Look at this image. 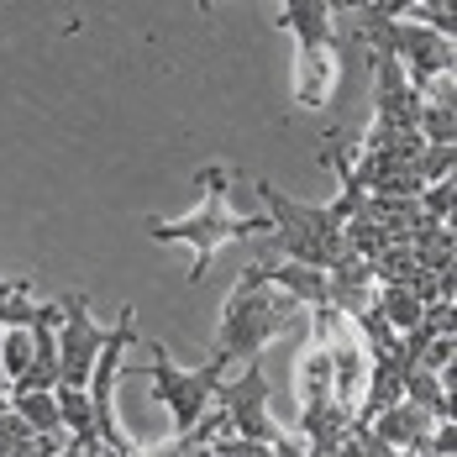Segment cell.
Listing matches in <instances>:
<instances>
[{"label":"cell","instance_id":"obj_1","mask_svg":"<svg viewBox=\"0 0 457 457\" xmlns=\"http://www.w3.org/2000/svg\"><path fill=\"white\" fill-rule=\"evenodd\" d=\"M200 205L189 216H147V237L163 242V247H189L195 253V269H189V284H200L211 258L227 247V242H242V237H269V216H242L231 205V169L227 163H205L200 174Z\"/></svg>","mask_w":457,"mask_h":457},{"label":"cell","instance_id":"obj_2","mask_svg":"<svg viewBox=\"0 0 457 457\" xmlns=\"http://www.w3.org/2000/svg\"><path fill=\"white\" fill-rule=\"evenodd\" d=\"M300 316V305L289 300V295H278L269 278L258 274L253 263L242 269V278L231 284V295L221 300V320H216V353L221 358H242V363H253V358H263V347L274 342L278 331H289Z\"/></svg>","mask_w":457,"mask_h":457},{"label":"cell","instance_id":"obj_3","mask_svg":"<svg viewBox=\"0 0 457 457\" xmlns=\"http://www.w3.org/2000/svg\"><path fill=\"white\" fill-rule=\"evenodd\" d=\"M258 200H263V216H269V237L278 242V258L284 263H305V269H331L347 242V216L337 205H305V200H289L278 195L269 179H253Z\"/></svg>","mask_w":457,"mask_h":457},{"label":"cell","instance_id":"obj_4","mask_svg":"<svg viewBox=\"0 0 457 457\" xmlns=\"http://www.w3.org/2000/svg\"><path fill=\"white\" fill-rule=\"evenodd\" d=\"M227 373L231 358H221V353H211L200 368H179L163 342H153V363L142 368V378L153 384V400L169 405V415H174V436L195 431L205 420V411L216 405V389L227 384Z\"/></svg>","mask_w":457,"mask_h":457},{"label":"cell","instance_id":"obj_5","mask_svg":"<svg viewBox=\"0 0 457 457\" xmlns=\"http://www.w3.org/2000/svg\"><path fill=\"white\" fill-rule=\"evenodd\" d=\"M269 400H274L269 373L253 358L242 373H227V384L216 389V405H211V411H221L227 436H242V442H284L278 420L269 415Z\"/></svg>","mask_w":457,"mask_h":457},{"label":"cell","instance_id":"obj_6","mask_svg":"<svg viewBox=\"0 0 457 457\" xmlns=\"http://www.w3.org/2000/svg\"><path fill=\"white\" fill-rule=\"evenodd\" d=\"M58 305H63V320H58V384L63 389H85L111 326H100L90 316V295L85 289H69Z\"/></svg>","mask_w":457,"mask_h":457},{"label":"cell","instance_id":"obj_7","mask_svg":"<svg viewBox=\"0 0 457 457\" xmlns=\"http://www.w3.org/2000/svg\"><path fill=\"white\" fill-rule=\"evenodd\" d=\"M342 47L337 43H300L295 53V100L305 105V111H320V105H331L337 90H342Z\"/></svg>","mask_w":457,"mask_h":457},{"label":"cell","instance_id":"obj_8","mask_svg":"<svg viewBox=\"0 0 457 457\" xmlns=\"http://www.w3.org/2000/svg\"><path fill=\"white\" fill-rule=\"evenodd\" d=\"M442 420H431V415L411 405V400H400V405H389V411H378L368 420V431L384 442V447H395L400 457H426V442H431V431H436Z\"/></svg>","mask_w":457,"mask_h":457},{"label":"cell","instance_id":"obj_9","mask_svg":"<svg viewBox=\"0 0 457 457\" xmlns=\"http://www.w3.org/2000/svg\"><path fill=\"white\" fill-rule=\"evenodd\" d=\"M258 274L274 284L278 295H289L300 311H331V284L326 269H305V263H284V258H258Z\"/></svg>","mask_w":457,"mask_h":457},{"label":"cell","instance_id":"obj_10","mask_svg":"<svg viewBox=\"0 0 457 457\" xmlns=\"http://www.w3.org/2000/svg\"><path fill=\"white\" fill-rule=\"evenodd\" d=\"M457 79L453 74H442V79H431L426 90H420V116H415V132L420 142H431V147H457Z\"/></svg>","mask_w":457,"mask_h":457},{"label":"cell","instance_id":"obj_11","mask_svg":"<svg viewBox=\"0 0 457 457\" xmlns=\"http://www.w3.org/2000/svg\"><path fill=\"white\" fill-rule=\"evenodd\" d=\"M347 436H353V411H347V405L320 400V405H305V411H300V447H305V457L337 453Z\"/></svg>","mask_w":457,"mask_h":457},{"label":"cell","instance_id":"obj_12","mask_svg":"<svg viewBox=\"0 0 457 457\" xmlns=\"http://www.w3.org/2000/svg\"><path fill=\"white\" fill-rule=\"evenodd\" d=\"M278 27L295 32V43H337V5H326V0H284Z\"/></svg>","mask_w":457,"mask_h":457},{"label":"cell","instance_id":"obj_13","mask_svg":"<svg viewBox=\"0 0 457 457\" xmlns=\"http://www.w3.org/2000/svg\"><path fill=\"white\" fill-rule=\"evenodd\" d=\"M400 400L420 405L431 420H453V368H447V373H420V368H411Z\"/></svg>","mask_w":457,"mask_h":457},{"label":"cell","instance_id":"obj_14","mask_svg":"<svg viewBox=\"0 0 457 457\" xmlns=\"http://www.w3.org/2000/svg\"><path fill=\"white\" fill-rule=\"evenodd\" d=\"M5 405L21 415V426L32 436H69L63 431V415H58V395L53 389H32V395H11L5 389Z\"/></svg>","mask_w":457,"mask_h":457},{"label":"cell","instance_id":"obj_15","mask_svg":"<svg viewBox=\"0 0 457 457\" xmlns=\"http://www.w3.org/2000/svg\"><path fill=\"white\" fill-rule=\"evenodd\" d=\"M295 395H300V411H305V405H320V400H331V358H326V347H316V342L300 353Z\"/></svg>","mask_w":457,"mask_h":457},{"label":"cell","instance_id":"obj_16","mask_svg":"<svg viewBox=\"0 0 457 457\" xmlns=\"http://www.w3.org/2000/svg\"><path fill=\"white\" fill-rule=\"evenodd\" d=\"M58 395V415H63V431H69V442H95V415H90V395L85 389H53Z\"/></svg>","mask_w":457,"mask_h":457},{"label":"cell","instance_id":"obj_17","mask_svg":"<svg viewBox=\"0 0 457 457\" xmlns=\"http://www.w3.org/2000/svg\"><path fill=\"white\" fill-rule=\"evenodd\" d=\"M211 457H305L300 436H284V442H242V436H216Z\"/></svg>","mask_w":457,"mask_h":457},{"label":"cell","instance_id":"obj_18","mask_svg":"<svg viewBox=\"0 0 457 457\" xmlns=\"http://www.w3.org/2000/svg\"><path fill=\"white\" fill-rule=\"evenodd\" d=\"M453 205H457L453 179H436V184H426V189L415 195V211H420L426 221H436V227H453Z\"/></svg>","mask_w":457,"mask_h":457},{"label":"cell","instance_id":"obj_19","mask_svg":"<svg viewBox=\"0 0 457 457\" xmlns=\"http://www.w3.org/2000/svg\"><path fill=\"white\" fill-rule=\"evenodd\" d=\"M0 295H32V284L27 278H0Z\"/></svg>","mask_w":457,"mask_h":457},{"label":"cell","instance_id":"obj_20","mask_svg":"<svg viewBox=\"0 0 457 457\" xmlns=\"http://www.w3.org/2000/svg\"><path fill=\"white\" fill-rule=\"evenodd\" d=\"M0 342H5V326H0Z\"/></svg>","mask_w":457,"mask_h":457}]
</instances>
